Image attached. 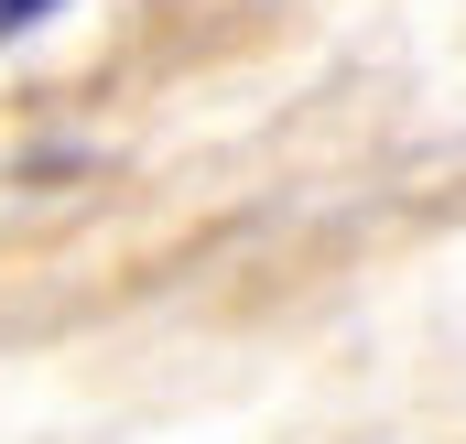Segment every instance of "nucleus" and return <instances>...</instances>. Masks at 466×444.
<instances>
[{"mask_svg":"<svg viewBox=\"0 0 466 444\" xmlns=\"http://www.w3.org/2000/svg\"><path fill=\"white\" fill-rule=\"evenodd\" d=\"M44 11H66V0H0V33H22V22H44Z\"/></svg>","mask_w":466,"mask_h":444,"instance_id":"f257e3e1","label":"nucleus"}]
</instances>
